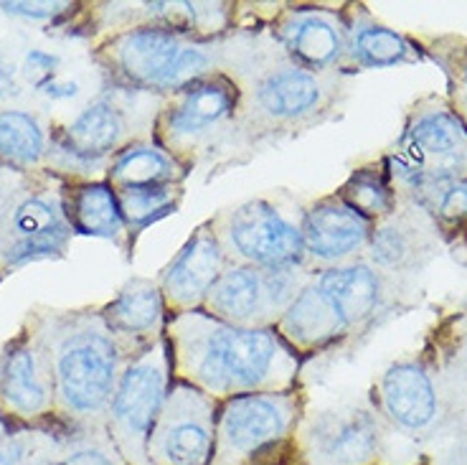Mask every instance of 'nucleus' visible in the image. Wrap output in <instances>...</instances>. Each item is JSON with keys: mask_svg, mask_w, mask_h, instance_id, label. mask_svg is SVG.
Instances as JSON below:
<instances>
[{"mask_svg": "<svg viewBox=\"0 0 467 465\" xmlns=\"http://www.w3.org/2000/svg\"><path fill=\"white\" fill-rule=\"evenodd\" d=\"M165 343L175 382L191 384L216 402L297 386L303 361L275 328H244L206 311L168 315Z\"/></svg>", "mask_w": 467, "mask_h": 465, "instance_id": "1", "label": "nucleus"}, {"mask_svg": "<svg viewBox=\"0 0 467 465\" xmlns=\"http://www.w3.org/2000/svg\"><path fill=\"white\" fill-rule=\"evenodd\" d=\"M26 326L34 331L47 359L57 422L71 430L105 428L107 409L130 354L99 308H36Z\"/></svg>", "mask_w": 467, "mask_h": 465, "instance_id": "2", "label": "nucleus"}, {"mask_svg": "<svg viewBox=\"0 0 467 465\" xmlns=\"http://www.w3.org/2000/svg\"><path fill=\"white\" fill-rule=\"evenodd\" d=\"M219 69L242 92L239 140L257 143L307 128L327 112L336 90L333 77L297 67L269 31H242L219 41Z\"/></svg>", "mask_w": 467, "mask_h": 465, "instance_id": "3", "label": "nucleus"}, {"mask_svg": "<svg viewBox=\"0 0 467 465\" xmlns=\"http://www.w3.org/2000/svg\"><path fill=\"white\" fill-rule=\"evenodd\" d=\"M381 302L384 280L368 262L316 269L275 331L297 356H307L336 346L340 338L366 326Z\"/></svg>", "mask_w": 467, "mask_h": 465, "instance_id": "4", "label": "nucleus"}, {"mask_svg": "<svg viewBox=\"0 0 467 465\" xmlns=\"http://www.w3.org/2000/svg\"><path fill=\"white\" fill-rule=\"evenodd\" d=\"M97 61L119 84L165 100L201 77L222 71V48L219 41H201L163 21H145L102 41Z\"/></svg>", "mask_w": 467, "mask_h": 465, "instance_id": "5", "label": "nucleus"}, {"mask_svg": "<svg viewBox=\"0 0 467 465\" xmlns=\"http://www.w3.org/2000/svg\"><path fill=\"white\" fill-rule=\"evenodd\" d=\"M69 181L54 171H16L0 164V275L31 262L61 259L69 249Z\"/></svg>", "mask_w": 467, "mask_h": 465, "instance_id": "6", "label": "nucleus"}, {"mask_svg": "<svg viewBox=\"0 0 467 465\" xmlns=\"http://www.w3.org/2000/svg\"><path fill=\"white\" fill-rule=\"evenodd\" d=\"M239 112L242 92L236 82L223 71H213L165 97L152 120V140L191 168L196 155L219 140H239Z\"/></svg>", "mask_w": 467, "mask_h": 465, "instance_id": "7", "label": "nucleus"}, {"mask_svg": "<svg viewBox=\"0 0 467 465\" xmlns=\"http://www.w3.org/2000/svg\"><path fill=\"white\" fill-rule=\"evenodd\" d=\"M173 382L165 336L130 356L105 417V430L125 465H152L148 442Z\"/></svg>", "mask_w": 467, "mask_h": 465, "instance_id": "8", "label": "nucleus"}, {"mask_svg": "<svg viewBox=\"0 0 467 465\" xmlns=\"http://www.w3.org/2000/svg\"><path fill=\"white\" fill-rule=\"evenodd\" d=\"M303 415L300 386L223 399L216 415V450L211 465H254L269 450L292 440Z\"/></svg>", "mask_w": 467, "mask_h": 465, "instance_id": "9", "label": "nucleus"}, {"mask_svg": "<svg viewBox=\"0 0 467 465\" xmlns=\"http://www.w3.org/2000/svg\"><path fill=\"white\" fill-rule=\"evenodd\" d=\"M209 221L232 265L267 269L307 265L300 221L290 219L267 198H249L234 204Z\"/></svg>", "mask_w": 467, "mask_h": 465, "instance_id": "10", "label": "nucleus"}, {"mask_svg": "<svg viewBox=\"0 0 467 465\" xmlns=\"http://www.w3.org/2000/svg\"><path fill=\"white\" fill-rule=\"evenodd\" d=\"M313 275L316 269L307 265L280 269L229 265L201 311L234 326L275 328Z\"/></svg>", "mask_w": 467, "mask_h": 465, "instance_id": "11", "label": "nucleus"}, {"mask_svg": "<svg viewBox=\"0 0 467 465\" xmlns=\"http://www.w3.org/2000/svg\"><path fill=\"white\" fill-rule=\"evenodd\" d=\"M391 164L394 174L420 198L442 184L465 178L467 128L447 107L424 110L409 122Z\"/></svg>", "mask_w": 467, "mask_h": 465, "instance_id": "12", "label": "nucleus"}, {"mask_svg": "<svg viewBox=\"0 0 467 465\" xmlns=\"http://www.w3.org/2000/svg\"><path fill=\"white\" fill-rule=\"evenodd\" d=\"M381 419L358 405L307 415L292 435L295 465H374L381 450Z\"/></svg>", "mask_w": 467, "mask_h": 465, "instance_id": "13", "label": "nucleus"}, {"mask_svg": "<svg viewBox=\"0 0 467 465\" xmlns=\"http://www.w3.org/2000/svg\"><path fill=\"white\" fill-rule=\"evenodd\" d=\"M219 402L183 382H171L161 417L152 428V465H211L216 450Z\"/></svg>", "mask_w": 467, "mask_h": 465, "instance_id": "14", "label": "nucleus"}, {"mask_svg": "<svg viewBox=\"0 0 467 465\" xmlns=\"http://www.w3.org/2000/svg\"><path fill=\"white\" fill-rule=\"evenodd\" d=\"M0 415L18 428H36L57 419L47 359L28 326L0 349Z\"/></svg>", "mask_w": 467, "mask_h": 465, "instance_id": "15", "label": "nucleus"}, {"mask_svg": "<svg viewBox=\"0 0 467 465\" xmlns=\"http://www.w3.org/2000/svg\"><path fill=\"white\" fill-rule=\"evenodd\" d=\"M130 143V120L125 110L109 100L87 105L69 125L51 135L48 171H107L109 161Z\"/></svg>", "mask_w": 467, "mask_h": 465, "instance_id": "16", "label": "nucleus"}, {"mask_svg": "<svg viewBox=\"0 0 467 465\" xmlns=\"http://www.w3.org/2000/svg\"><path fill=\"white\" fill-rule=\"evenodd\" d=\"M269 36L303 69L330 74L348 51V26L336 11L316 5L282 8Z\"/></svg>", "mask_w": 467, "mask_h": 465, "instance_id": "17", "label": "nucleus"}, {"mask_svg": "<svg viewBox=\"0 0 467 465\" xmlns=\"http://www.w3.org/2000/svg\"><path fill=\"white\" fill-rule=\"evenodd\" d=\"M229 265L232 262L223 255L222 245L211 229V221L199 224L186 239V245L175 252L173 259L155 278L163 292L168 315L201 311L206 295Z\"/></svg>", "mask_w": 467, "mask_h": 465, "instance_id": "18", "label": "nucleus"}, {"mask_svg": "<svg viewBox=\"0 0 467 465\" xmlns=\"http://www.w3.org/2000/svg\"><path fill=\"white\" fill-rule=\"evenodd\" d=\"M371 229L374 221L361 217L338 194L317 198L300 219L305 262L313 269L346 265L358 249L368 245Z\"/></svg>", "mask_w": 467, "mask_h": 465, "instance_id": "19", "label": "nucleus"}, {"mask_svg": "<svg viewBox=\"0 0 467 465\" xmlns=\"http://www.w3.org/2000/svg\"><path fill=\"white\" fill-rule=\"evenodd\" d=\"M99 313L130 356L165 336L168 308L158 282L150 278L128 280Z\"/></svg>", "mask_w": 467, "mask_h": 465, "instance_id": "20", "label": "nucleus"}, {"mask_svg": "<svg viewBox=\"0 0 467 465\" xmlns=\"http://www.w3.org/2000/svg\"><path fill=\"white\" fill-rule=\"evenodd\" d=\"M379 402L386 419L409 432H424L440 417V392L432 374L417 361L389 366L379 382Z\"/></svg>", "mask_w": 467, "mask_h": 465, "instance_id": "21", "label": "nucleus"}, {"mask_svg": "<svg viewBox=\"0 0 467 465\" xmlns=\"http://www.w3.org/2000/svg\"><path fill=\"white\" fill-rule=\"evenodd\" d=\"M67 211L74 234H87L97 239H107L122 252L132 249V234L122 217L115 188L102 181H69L67 188Z\"/></svg>", "mask_w": 467, "mask_h": 465, "instance_id": "22", "label": "nucleus"}, {"mask_svg": "<svg viewBox=\"0 0 467 465\" xmlns=\"http://www.w3.org/2000/svg\"><path fill=\"white\" fill-rule=\"evenodd\" d=\"M188 168L163 151L155 140H130L109 161L105 181L115 191L122 188L183 186Z\"/></svg>", "mask_w": 467, "mask_h": 465, "instance_id": "23", "label": "nucleus"}, {"mask_svg": "<svg viewBox=\"0 0 467 465\" xmlns=\"http://www.w3.org/2000/svg\"><path fill=\"white\" fill-rule=\"evenodd\" d=\"M51 138L38 117L24 110H0V164L16 171H47Z\"/></svg>", "mask_w": 467, "mask_h": 465, "instance_id": "24", "label": "nucleus"}, {"mask_svg": "<svg viewBox=\"0 0 467 465\" xmlns=\"http://www.w3.org/2000/svg\"><path fill=\"white\" fill-rule=\"evenodd\" d=\"M371 268L376 269H404L417 262V257L424 252L421 234L414 232L409 221L399 217H384L381 224H376L366 245Z\"/></svg>", "mask_w": 467, "mask_h": 465, "instance_id": "25", "label": "nucleus"}, {"mask_svg": "<svg viewBox=\"0 0 467 465\" xmlns=\"http://www.w3.org/2000/svg\"><path fill=\"white\" fill-rule=\"evenodd\" d=\"M346 57L366 69H386L397 67L409 57V44L391 28L358 21L348 26V51Z\"/></svg>", "mask_w": 467, "mask_h": 465, "instance_id": "26", "label": "nucleus"}, {"mask_svg": "<svg viewBox=\"0 0 467 465\" xmlns=\"http://www.w3.org/2000/svg\"><path fill=\"white\" fill-rule=\"evenodd\" d=\"M122 217L128 221L132 239L145 232L150 224L165 219L178 211L183 201V186H150V188H122L115 191Z\"/></svg>", "mask_w": 467, "mask_h": 465, "instance_id": "27", "label": "nucleus"}, {"mask_svg": "<svg viewBox=\"0 0 467 465\" xmlns=\"http://www.w3.org/2000/svg\"><path fill=\"white\" fill-rule=\"evenodd\" d=\"M338 196L358 211L368 221L384 219L394 211V196L384 184V178L374 171H356L340 188Z\"/></svg>", "mask_w": 467, "mask_h": 465, "instance_id": "28", "label": "nucleus"}, {"mask_svg": "<svg viewBox=\"0 0 467 465\" xmlns=\"http://www.w3.org/2000/svg\"><path fill=\"white\" fill-rule=\"evenodd\" d=\"M424 204H430V209L440 217V219L450 221V224H460L467 219V175L457 178L450 184L432 188L421 196Z\"/></svg>", "mask_w": 467, "mask_h": 465, "instance_id": "29", "label": "nucleus"}, {"mask_svg": "<svg viewBox=\"0 0 467 465\" xmlns=\"http://www.w3.org/2000/svg\"><path fill=\"white\" fill-rule=\"evenodd\" d=\"M34 445L36 438L28 428L0 425V465H21Z\"/></svg>", "mask_w": 467, "mask_h": 465, "instance_id": "30", "label": "nucleus"}, {"mask_svg": "<svg viewBox=\"0 0 467 465\" xmlns=\"http://www.w3.org/2000/svg\"><path fill=\"white\" fill-rule=\"evenodd\" d=\"M0 8L21 18H54L58 13L69 11V3H0Z\"/></svg>", "mask_w": 467, "mask_h": 465, "instance_id": "31", "label": "nucleus"}, {"mask_svg": "<svg viewBox=\"0 0 467 465\" xmlns=\"http://www.w3.org/2000/svg\"><path fill=\"white\" fill-rule=\"evenodd\" d=\"M21 465H61L58 463V453L51 448H38L34 445V450L26 455V460Z\"/></svg>", "mask_w": 467, "mask_h": 465, "instance_id": "32", "label": "nucleus"}, {"mask_svg": "<svg viewBox=\"0 0 467 465\" xmlns=\"http://www.w3.org/2000/svg\"><path fill=\"white\" fill-rule=\"evenodd\" d=\"M462 87H465V92H467V64H465V69H462Z\"/></svg>", "mask_w": 467, "mask_h": 465, "instance_id": "33", "label": "nucleus"}, {"mask_svg": "<svg viewBox=\"0 0 467 465\" xmlns=\"http://www.w3.org/2000/svg\"><path fill=\"white\" fill-rule=\"evenodd\" d=\"M462 465H467V460H465V463H462Z\"/></svg>", "mask_w": 467, "mask_h": 465, "instance_id": "34", "label": "nucleus"}]
</instances>
